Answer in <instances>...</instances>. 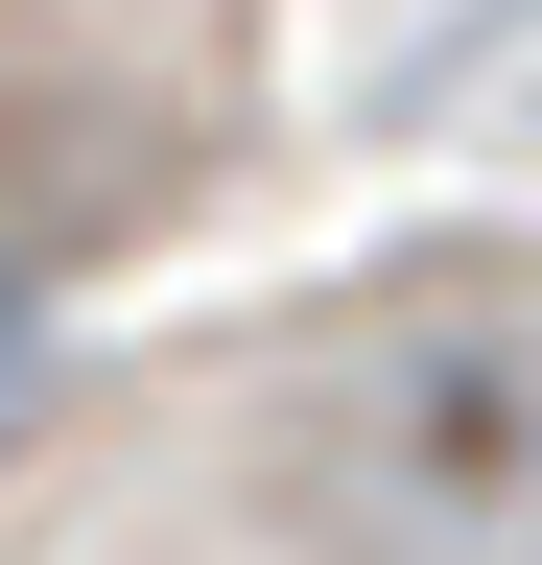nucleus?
Returning <instances> with one entry per match:
<instances>
[{
    "mask_svg": "<svg viewBox=\"0 0 542 565\" xmlns=\"http://www.w3.org/2000/svg\"><path fill=\"white\" fill-rule=\"evenodd\" d=\"M354 519L401 565H542V330H425L378 353L354 424H330Z\"/></svg>",
    "mask_w": 542,
    "mask_h": 565,
    "instance_id": "1",
    "label": "nucleus"
},
{
    "mask_svg": "<svg viewBox=\"0 0 542 565\" xmlns=\"http://www.w3.org/2000/svg\"><path fill=\"white\" fill-rule=\"evenodd\" d=\"M0 401H24V307H0Z\"/></svg>",
    "mask_w": 542,
    "mask_h": 565,
    "instance_id": "2",
    "label": "nucleus"
}]
</instances>
